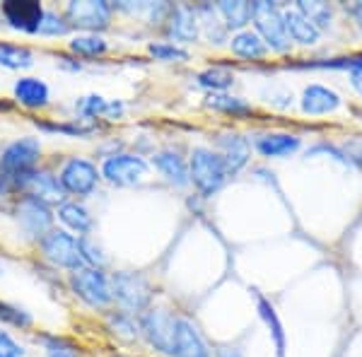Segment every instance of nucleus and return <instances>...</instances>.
Here are the masks:
<instances>
[{
  "label": "nucleus",
  "mask_w": 362,
  "mask_h": 357,
  "mask_svg": "<svg viewBox=\"0 0 362 357\" xmlns=\"http://www.w3.org/2000/svg\"><path fill=\"white\" fill-rule=\"evenodd\" d=\"M218 155L223 157L230 177L232 174H239L251 160L249 138L239 136V133H223V136H218Z\"/></svg>",
  "instance_id": "nucleus-17"
},
{
  "label": "nucleus",
  "mask_w": 362,
  "mask_h": 357,
  "mask_svg": "<svg viewBox=\"0 0 362 357\" xmlns=\"http://www.w3.org/2000/svg\"><path fill=\"white\" fill-rule=\"evenodd\" d=\"M172 357H213V350L196 329V324L186 316H177V329H174Z\"/></svg>",
  "instance_id": "nucleus-14"
},
{
  "label": "nucleus",
  "mask_w": 362,
  "mask_h": 357,
  "mask_svg": "<svg viewBox=\"0 0 362 357\" xmlns=\"http://www.w3.org/2000/svg\"><path fill=\"white\" fill-rule=\"evenodd\" d=\"M153 167L165 177L169 184L177 186V189H184V186L191 184L189 179V160L181 157L179 150H160L153 155Z\"/></svg>",
  "instance_id": "nucleus-19"
},
{
  "label": "nucleus",
  "mask_w": 362,
  "mask_h": 357,
  "mask_svg": "<svg viewBox=\"0 0 362 357\" xmlns=\"http://www.w3.org/2000/svg\"><path fill=\"white\" fill-rule=\"evenodd\" d=\"M150 172V165L143 160L136 152H114V155H107L102 162V174L104 181H109L112 186H138L143 184L145 177Z\"/></svg>",
  "instance_id": "nucleus-7"
},
{
  "label": "nucleus",
  "mask_w": 362,
  "mask_h": 357,
  "mask_svg": "<svg viewBox=\"0 0 362 357\" xmlns=\"http://www.w3.org/2000/svg\"><path fill=\"white\" fill-rule=\"evenodd\" d=\"M148 54L153 56L155 61H162V63H186V61H191L189 49H184V46H179L174 42H153L148 46Z\"/></svg>",
  "instance_id": "nucleus-34"
},
{
  "label": "nucleus",
  "mask_w": 362,
  "mask_h": 357,
  "mask_svg": "<svg viewBox=\"0 0 362 357\" xmlns=\"http://www.w3.org/2000/svg\"><path fill=\"white\" fill-rule=\"evenodd\" d=\"M39 157H42V140L39 138L25 136L13 140L0 152V179L10 181L32 172L39 165Z\"/></svg>",
  "instance_id": "nucleus-4"
},
{
  "label": "nucleus",
  "mask_w": 362,
  "mask_h": 357,
  "mask_svg": "<svg viewBox=\"0 0 362 357\" xmlns=\"http://www.w3.org/2000/svg\"><path fill=\"white\" fill-rule=\"evenodd\" d=\"M68 49L83 58H99L109 51V44L102 34H78L70 39Z\"/></svg>",
  "instance_id": "nucleus-31"
},
{
  "label": "nucleus",
  "mask_w": 362,
  "mask_h": 357,
  "mask_svg": "<svg viewBox=\"0 0 362 357\" xmlns=\"http://www.w3.org/2000/svg\"><path fill=\"white\" fill-rule=\"evenodd\" d=\"M63 15L70 27L83 29V34H99L112 25L114 5L107 0H70Z\"/></svg>",
  "instance_id": "nucleus-10"
},
{
  "label": "nucleus",
  "mask_w": 362,
  "mask_h": 357,
  "mask_svg": "<svg viewBox=\"0 0 362 357\" xmlns=\"http://www.w3.org/2000/svg\"><path fill=\"white\" fill-rule=\"evenodd\" d=\"M165 32L169 42L174 44H194L201 37V22H198V13L194 5H172L167 20Z\"/></svg>",
  "instance_id": "nucleus-13"
},
{
  "label": "nucleus",
  "mask_w": 362,
  "mask_h": 357,
  "mask_svg": "<svg viewBox=\"0 0 362 357\" xmlns=\"http://www.w3.org/2000/svg\"><path fill=\"white\" fill-rule=\"evenodd\" d=\"M302 148V138L295 133H264L254 140V150L266 160H285Z\"/></svg>",
  "instance_id": "nucleus-18"
},
{
  "label": "nucleus",
  "mask_w": 362,
  "mask_h": 357,
  "mask_svg": "<svg viewBox=\"0 0 362 357\" xmlns=\"http://www.w3.org/2000/svg\"><path fill=\"white\" fill-rule=\"evenodd\" d=\"M112 297L126 314H140L148 309L150 300H153V285L143 273L133 271H116L112 278Z\"/></svg>",
  "instance_id": "nucleus-3"
},
{
  "label": "nucleus",
  "mask_w": 362,
  "mask_h": 357,
  "mask_svg": "<svg viewBox=\"0 0 362 357\" xmlns=\"http://www.w3.org/2000/svg\"><path fill=\"white\" fill-rule=\"evenodd\" d=\"M13 92H15V102L22 104L25 109H44L51 99L49 85L39 78H32V75H25V78L17 80Z\"/></svg>",
  "instance_id": "nucleus-22"
},
{
  "label": "nucleus",
  "mask_w": 362,
  "mask_h": 357,
  "mask_svg": "<svg viewBox=\"0 0 362 357\" xmlns=\"http://www.w3.org/2000/svg\"><path fill=\"white\" fill-rule=\"evenodd\" d=\"M25 348L10 336L8 331L0 329V357H25Z\"/></svg>",
  "instance_id": "nucleus-40"
},
{
  "label": "nucleus",
  "mask_w": 362,
  "mask_h": 357,
  "mask_svg": "<svg viewBox=\"0 0 362 357\" xmlns=\"http://www.w3.org/2000/svg\"><path fill=\"white\" fill-rule=\"evenodd\" d=\"M56 218L63 222V227L70 232V234H78V237H85V234L92 232V227H95V220H92L90 210H87L83 203L78 201H66L61 203L56 210Z\"/></svg>",
  "instance_id": "nucleus-23"
},
{
  "label": "nucleus",
  "mask_w": 362,
  "mask_h": 357,
  "mask_svg": "<svg viewBox=\"0 0 362 357\" xmlns=\"http://www.w3.org/2000/svg\"><path fill=\"white\" fill-rule=\"evenodd\" d=\"M37 341L44 345L46 357H80L78 348L61 336H39Z\"/></svg>",
  "instance_id": "nucleus-37"
},
{
  "label": "nucleus",
  "mask_w": 362,
  "mask_h": 357,
  "mask_svg": "<svg viewBox=\"0 0 362 357\" xmlns=\"http://www.w3.org/2000/svg\"><path fill=\"white\" fill-rule=\"evenodd\" d=\"M78 242H80V254H83L85 266L99 268V271H102V268L109 263V256L104 254V249L97 244V239H92L90 234H85V237H78Z\"/></svg>",
  "instance_id": "nucleus-35"
},
{
  "label": "nucleus",
  "mask_w": 362,
  "mask_h": 357,
  "mask_svg": "<svg viewBox=\"0 0 362 357\" xmlns=\"http://www.w3.org/2000/svg\"><path fill=\"white\" fill-rule=\"evenodd\" d=\"M8 109H10L8 102H0V111H8Z\"/></svg>",
  "instance_id": "nucleus-42"
},
{
  "label": "nucleus",
  "mask_w": 362,
  "mask_h": 357,
  "mask_svg": "<svg viewBox=\"0 0 362 357\" xmlns=\"http://www.w3.org/2000/svg\"><path fill=\"white\" fill-rule=\"evenodd\" d=\"M341 107H343V99L334 90V87L312 83V85H307L305 90H302V97H300L302 114H307V116H329V114H336Z\"/></svg>",
  "instance_id": "nucleus-15"
},
{
  "label": "nucleus",
  "mask_w": 362,
  "mask_h": 357,
  "mask_svg": "<svg viewBox=\"0 0 362 357\" xmlns=\"http://www.w3.org/2000/svg\"><path fill=\"white\" fill-rule=\"evenodd\" d=\"M230 51L242 61H264L268 58V46L261 42V37L254 32V29H242V32H235L230 39Z\"/></svg>",
  "instance_id": "nucleus-24"
},
{
  "label": "nucleus",
  "mask_w": 362,
  "mask_h": 357,
  "mask_svg": "<svg viewBox=\"0 0 362 357\" xmlns=\"http://www.w3.org/2000/svg\"><path fill=\"white\" fill-rule=\"evenodd\" d=\"M140 336L148 341L150 348L157 353L172 357V343H174V329H177V314H172L165 307H150L140 314Z\"/></svg>",
  "instance_id": "nucleus-6"
},
{
  "label": "nucleus",
  "mask_w": 362,
  "mask_h": 357,
  "mask_svg": "<svg viewBox=\"0 0 362 357\" xmlns=\"http://www.w3.org/2000/svg\"><path fill=\"white\" fill-rule=\"evenodd\" d=\"M196 83L203 87V90H208V95H213V92H227L232 85H235V73L227 68H206L203 73L196 75Z\"/></svg>",
  "instance_id": "nucleus-30"
},
{
  "label": "nucleus",
  "mask_w": 362,
  "mask_h": 357,
  "mask_svg": "<svg viewBox=\"0 0 362 357\" xmlns=\"http://www.w3.org/2000/svg\"><path fill=\"white\" fill-rule=\"evenodd\" d=\"M206 107L218 111V114H227L232 119H242V116L254 114V107L242 97L227 95V92H213V95L206 97Z\"/></svg>",
  "instance_id": "nucleus-27"
},
{
  "label": "nucleus",
  "mask_w": 362,
  "mask_h": 357,
  "mask_svg": "<svg viewBox=\"0 0 362 357\" xmlns=\"http://www.w3.org/2000/svg\"><path fill=\"white\" fill-rule=\"evenodd\" d=\"M196 13H198V22H201V34H203V37H206L208 42L215 44V46L225 44L227 37H230V29H227L225 22L220 20L218 10H215L213 5L203 3V5H198V8H196Z\"/></svg>",
  "instance_id": "nucleus-26"
},
{
  "label": "nucleus",
  "mask_w": 362,
  "mask_h": 357,
  "mask_svg": "<svg viewBox=\"0 0 362 357\" xmlns=\"http://www.w3.org/2000/svg\"><path fill=\"white\" fill-rule=\"evenodd\" d=\"M0 321L15 326V329H29V326L34 324L32 314L25 312V309H20V307H15V304L3 302V300H0Z\"/></svg>",
  "instance_id": "nucleus-38"
},
{
  "label": "nucleus",
  "mask_w": 362,
  "mask_h": 357,
  "mask_svg": "<svg viewBox=\"0 0 362 357\" xmlns=\"http://www.w3.org/2000/svg\"><path fill=\"white\" fill-rule=\"evenodd\" d=\"M254 32L261 37V42L268 46L271 54H288L293 49V42L288 37L283 20V8L278 3L256 0L254 3Z\"/></svg>",
  "instance_id": "nucleus-2"
},
{
  "label": "nucleus",
  "mask_w": 362,
  "mask_h": 357,
  "mask_svg": "<svg viewBox=\"0 0 362 357\" xmlns=\"http://www.w3.org/2000/svg\"><path fill=\"white\" fill-rule=\"evenodd\" d=\"M44 5L39 0H5L0 5V15L10 27L25 34H37L44 17Z\"/></svg>",
  "instance_id": "nucleus-12"
},
{
  "label": "nucleus",
  "mask_w": 362,
  "mask_h": 357,
  "mask_svg": "<svg viewBox=\"0 0 362 357\" xmlns=\"http://www.w3.org/2000/svg\"><path fill=\"white\" fill-rule=\"evenodd\" d=\"M70 32V25L66 15H58L56 10H44L42 25H39V37H66Z\"/></svg>",
  "instance_id": "nucleus-36"
},
{
  "label": "nucleus",
  "mask_w": 362,
  "mask_h": 357,
  "mask_svg": "<svg viewBox=\"0 0 362 357\" xmlns=\"http://www.w3.org/2000/svg\"><path fill=\"white\" fill-rule=\"evenodd\" d=\"M295 8L300 10V13L305 15L321 34H324L326 29L334 27V22H336V10H334V5H329V3H319V0H297Z\"/></svg>",
  "instance_id": "nucleus-28"
},
{
  "label": "nucleus",
  "mask_w": 362,
  "mask_h": 357,
  "mask_svg": "<svg viewBox=\"0 0 362 357\" xmlns=\"http://www.w3.org/2000/svg\"><path fill=\"white\" fill-rule=\"evenodd\" d=\"M256 312H259V319L266 324L271 343H273V348H276V355L285 357V350H288V333H285V326H283V321H280L276 307H273L268 297L256 295Z\"/></svg>",
  "instance_id": "nucleus-21"
},
{
  "label": "nucleus",
  "mask_w": 362,
  "mask_h": 357,
  "mask_svg": "<svg viewBox=\"0 0 362 357\" xmlns=\"http://www.w3.org/2000/svg\"><path fill=\"white\" fill-rule=\"evenodd\" d=\"M283 20H285V29H288V37L293 44L309 49V46H317L321 42V32L295 8V5L293 8H283Z\"/></svg>",
  "instance_id": "nucleus-20"
},
{
  "label": "nucleus",
  "mask_w": 362,
  "mask_h": 357,
  "mask_svg": "<svg viewBox=\"0 0 362 357\" xmlns=\"http://www.w3.org/2000/svg\"><path fill=\"white\" fill-rule=\"evenodd\" d=\"M70 290L92 309H107L114 302L109 275L99 271V268L85 266L80 271L70 273Z\"/></svg>",
  "instance_id": "nucleus-8"
},
{
  "label": "nucleus",
  "mask_w": 362,
  "mask_h": 357,
  "mask_svg": "<svg viewBox=\"0 0 362 357\" xmlns=\"http://www.w3.org/2000/svg\"><path fill=\"white\" fill-rule=\"evenodd\" d=\"M37 128L46 133H61V136H68V138H87V136H92V133H97V124H85V121H80V119L61 121V124H54V121H37Z\"/></svg>",
  "instance_id": "nucleus-32"
},
{
  "label": "nucleus",
  "mask_w": 362,
  "mask_h": 357,
  "mask_svg": "<svg viewBox=\"0 0 362 357\" xmlns=\"http://www.w3.org/2000/svg\"><path fill=\"white\" fill-rule=\"evenodd\" d=\"M39 249H42L44 259L54 263L56 268H66L70 273L85 268L78 237L70 234L68 230H58V227L49 230L39 239Z\"/></svg>",
  "instance_id": "nucleus-5"
},
{
  "label": "nucleus",
  "mask_w": 362,
  "mask_h": 357,
  "mask_svg": "<svg viewBox=\"0 0 362 357\" xmlns=\"http://www.w3.org/2000/svg\"><path fill=\"white\" fill-rule=\"evenodd\" d=\"M343 63L338 66H331V68H346L348 70V78H350V87L362 97V54L360 56H353V58H341Z\"/></svg>",
  "instance_id": "nucleus-39"
},
{
  "label": "nucleus",
  "mask_w": 362,
  "mask_h": 357,
  "mask_svg": "<svg viewBox=\"0 0 362 357\" xmlns=\"http://www.w3.org/2000/svg\"><path fill=\"white\" fill-rule=\"evenodd\" d=\"M58 181H61L66 196H92L97 191L102 174H99L97 165L87 157H68L63 162L61 172H58Z\"/></svg>",
  "instance_id": "nucleus-9"
},
{
  "label": "nucleus",
  "mask_w": 362,
  "mask_h": 357,
  "mask_svg": "<svg viewBox=\"0 0 362 357\" xmlns=\"http://www.w3.org/2000/svg\"><path fill=\"white\" fill-rule=\"evenodd\" d=\"M34 66V51L20 44L0 42V68L29 70Z\"/></svg>",
  "instance_id": "nucleus-29"
},
{
  "label": "nucleus",
  "mask_w": 362,
  "mask_h": 357,
  "mask_svg": "<svg viewBox=\"0 0 362 357\" xmlns=\"http://www.w3.org/2000/svg\"><path fill=\"white\" fill-rule=\"evenodd\" d=\"M75 114H78L80 121L90 124L95 119H109L116 121L126 114V107L121 99H107L102 95H85L75 102Z\"/></svg>",
  "instance_id": "nucleus-16"
},
{
  "label": "nucleus",
  "mask_w": 362,
  "mask_h": 357,
  "mask_svg": "<svg viewBox=\"0 0 362 357\" xmlns=\"http://www.w3.org/2000/svg\"><path fill=\"white\" fill-rule=\"evenodd\" d=\"M107 324H109V329H112L114 336L124 338V341H138L140 338V326H138V321L133 319V314L112 312L107 316Z\"/></svg>",
  "instance_id": "nucleus-33"
},
{
  "label": "nucleus",
  "mask_w": 362,
  "mask_h": 357,
  "mask_svg": "<svg viewBox=\"0 0 362 357\" xmlns=\"http://www.w3.org/2000/svg\"><path fill=\"white\" fill-rule=\"evenodd\" d=\"M189 179L203 198L215 196L230 179L223 157L208 145H196L189 157Z\"/></svg>",
  "instance_id": "nucleus-1"
},
{
  "label": "nucleus",
  "mask_w": 362,
  "mask_h": 357,
  "mask_svg": "<svg viewBox=\"0 0 362 357\" xmlns=\"http://www.w3.org/2000/svg\"><path fill=\"white\" fill-rule=\"evenodd\" d=\"M15 218L20 222L22 232L32 239H42L46 232L54 230V210H51L46 203L37 201V198H29V196H22L17 201V208H15Z\"/></svg>",
  "instance_id": "nucleus-11"
},
{
  "label": "nucleus",
  "mask_w": 362,
  "mask_h": 357,
  "mask_svg": "<svg viewBox=\"0 0 362 357\" xmlns=\"http://www.w3.org/2000/svg\"><path fill=\"white\" fill-rule=\"evenodd\" d=\"M215 357H244V355H242V350H237V348H218Z\"/></svg>",
  "instance_id": "nucleus-41"
},
{
  "label": "nucleus",
  "mask_w": 362,
  "mask_h": 357,
  "mask_svg": "<svg viewBox=\"0 0 362 357\" xmlns=\"http://www.w3.org/2000/svg\"><path fill=\"white\" fill-rule=\"evenodd\" d=\"M215 10L230 32L249 29L251 20H254V3H247V0H223L215 5Z\"/></svg>",
  "instance_id": "nucleus-25"
}]
</instances>
